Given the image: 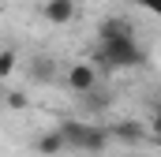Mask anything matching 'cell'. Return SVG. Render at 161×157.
<instances>
[{"label": "cell", "mask_w": 161, "mask_h": 157, "mask_svg": "<svg viewBox=\"0 0 161 157\" xmlns=\"http://www.w3.org/2000/svg\"><path fill=\"white\" fill-rule=\"evenodd\" d=\"M15 64H19V56H15V49H0V82L15 75Z\"/></svg>", "instance_id": "9c48e42d"}, {"label": "cell", "mask_w": 161, "mask_h": 157, "mask_svg": "<svg viewBox=\"0 0 161 157\" xmlns=\"http://www.w3.org/2000/svg\"><path fill=\"white\" fill-rule=\"evenodd\" d=\"M4 94H8V90H4V82H0V105H4Z\"/></svg>", "instance_id": "4fadbf2b"}, {"label": "cell", "mask_w": 161, "mask_h": 157, "mask_svg": "<svg viewBox=\"0 0 161 157\" xmlns=\"http://www.w3.org/2000/svg\"><path fill=\"white\" fill-rule=\"evenodd\" d=\"M94 64L105 68V71H131V68H142L146 64V49L135 41V30L131 34H116V38L97 41Z\"/></svg>", "instance_id": "6da1fadb"}, {"label": "cell", "mask_w": 161, "mask_h": 157, "mask_svg": "<svg viewBox=\"0 0 161 157\" xmlns=\"http://www.w3.org/2000/svg\"><path fill=\"white\" fill-rule=\"evenodd\" d=\"M4 105H8V109H26V94L11 90V94H4Z\"/></svg>", "instance_id": "8fae6325"}, {"label": "cell", "mask_w": 161, "mask_h": 157, "mask_svg": "<svg viewBox=\"0 0 161 157\" xmlns=\"http://www.w3.org/2000/svg\"><path fill=\"white\" fill-rule=\"evenodd\" d=\"M64 82H68V90H71V94L86 97L90 90H97V64H94V60H75V64L68 68Z\"/></svg>", "instance_id": "3957f363"}, {"label": "cell", "mask_w": 161, "mask_h": 157, "mask_svg": "<svg viewBox=\"0 0 161 157\" xmlns=\"http://www.w3.org/2000/svg\"><path fill=\"white\" fill-rule=\"evenodd\" d=\"M139 8H146L150 15H158V19H161V0H139Z\"/></svg>", "instance_id": "7c38bea8"}, {"label": "cell", "mask_w": 161, "mask_h": 157, "mask_svg": "<svg viewBox=\"0 0 161 157\" xmlns=\"http://www.w3.org/2000/svg\"><path fill=\"white\" fill-rule=\"evenodd\" d=\"M109 135L120 138V142H142V138H146V127H142L139 120H120L116 127H109Z\"/></svg>", "instance_id": "52a82bcc"}, {"label": "cell", "mask_w": 161, "mask_h": 157, "mask_svg": "<svg viewBox=\"0 0 161 157\" xmlns=\"http://www.w3.org/2000/svg\"><path fill=\"white\" fill-rule=\"evenodd\" d=\"M60 131L68 138V150H82V154H101L113 138L109 127H97V123H86V120H64Z\"/></svg>", "instance_id": "7a4b0ae2"}, {"label": "cell", "mask_w": 161, "mask_h": 157, "mask_svg": "<svg viewBox=\"0 0 161 157\" xmlns=\"http://www.w3.org/2000/svg\"><path fill=\"white\" fill-rule=\"evenodd\" d=\"M75 0H45L41 4V19L45 23H53V26H68L71 19H75Z\"/></svg>", "instance_id": "277c9868"}, {"label": "cell", "mask_w": 161, "mask_h": 157, "mask_svg": "<svg viewBox=\"0 0 161 157\" xmlns=\"http://www.w3.org/2000/svg\"><path fill=\"white\" fill-rule=\"evenodd\" d=\"M116 34H131V23L120 19V15H105V19H101V26H97V41L116 38Z\"/></svg>", "instance_id": "ba28073f"}, {"label": "cell", "mask_w": 161, "mask_h": 157, "mask_svg": "<svg viewBox=\"0 0 161 157\" xmlns=\"http://www.w3.org/2000/svg\"><path fill=\"white\" fill-rule=\"evenodd\" d=\"M146 138H150L154 146H161V101L154 105V120H150V131H146Z\"/></svg>", "instance_id": "30bf717a"}, {"label": "cell", "mask_w": 161, "mask_h": 157, "mask_svg": "<svg viewBox=\"0 0 161 157\" xmlns=\"http://www.w3.org/2000/svg\"><path fill=\"white\" fill-rule=\"evenodd\" d=\"M127 157H135V154H127Z\"/></svg>", "instance_id": "5bb4252c"}, {"label": "cell", "mask_w": 161, "mask_h": 157, "mask_svg": "<svg viewBox=\"0 0 161 157\" xmlns=\"http://www.w3.org/2000/svg\"><path fill=\"white\" fill-rule=\"evenodd\" d=\"M26 71H30V78H34V82H41V86L56 82V75H60V68H56V60H53V56H30Z\"/></svg>", "instance_id": "5b68a950"}, {"label": "cell", "mask_w": 161, "mask_h": 157, "mask_svg": "<svg viewBox=\"0 0 161 157\" xmlns=\"http://www.w3.org/2000/svg\"><path fill=\"white\" fill-rule=\"evenodd\" d=\"M34 150H38L41 157H56L68 150V138H64V131L56 127V131H41L38 138H34Z\"/></svg>", "instance_id": "8992f818"}]
</instances>
